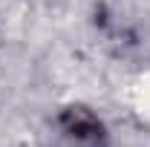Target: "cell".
Instances as JSON below:
<instances>
[{
	"mask_svg": "<svg viewBox=\"0 0 150 147\" xmlns=\"http://www.w3.org/2000/svg\"><path fill=\"white\" fill-rule=\"evenodd\" d=\"M136 110L142 115V121L150 127V72L139 81V87H136Z\"/></svg>",
	"mask_w": 150,
	"mask_h": 147,
	"instance_id": "obj_1",
	"label": "cell"
}]
</instances>
